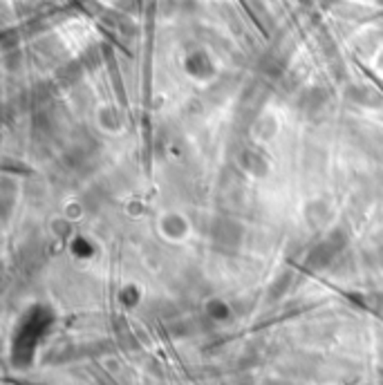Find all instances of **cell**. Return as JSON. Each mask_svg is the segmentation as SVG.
Returning a JSON list of instances; mask_svg holds the SVG:
<instances>
[{
    "instance_id": "2",
    "label": "cell",
    "mask_w": 383,
    "mask_h": 385,
    "mask_svg": "<svg viewBox=\"0 0 383 385\" xmlns=\"http://www.w3.org/2000/svg\"><path fill=\"white\" fill-rule=\"evenodd\" d=\"M94 125L108 137H117L126 130V116H123L121 107L114 103H101L94 110Z\"/></svg>"
},
{
    "instance_id": "3",
    "label": "cell",
    "mask_w": 383,
    "mask_h": 385,
    "mask_svg": "<svg viewBox=\"0 0 383 385\" xmlns=\"http://www.w3.org/2000/svg\"><path fill=\"white\" fill-rule=\"evenodd\" d=\"M83 215H85V209H83V204L79 202V200L65 202V206H63V218H65L68 222H79V220H83Z\"/></svg>"
},
{
    "instance_id": "1",
    "label": "cell",
    "mask_w": 383,
    "mask_h": 385,
    "mask_svg": "<svg viewBox=\"0 0 383 385\" xmlns=\"http://www.w3.org/2000/svg\"><path fill=\"white\" fill-rule=\"evenodd\" d=\"M157 233L162 236L166 242H173V244H180V242H186L193 236V224L186 218L182 211H162L157 215Z\"/></svg>"
}]
</instances>
